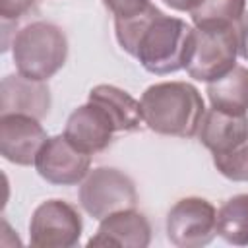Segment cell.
Returning <instances> with one entry per match:
<instances>
[{
  "mask_svg": "<svg viewBox=\"0 0 248 248\" xmlns=\"http://www.w3.org/2000/svg\"><path fill=\"white\" fill-rule=\"evenodd\" d=\"M143 124L161 136L194 138L205 116L200 91L186 81H161L149 85L141 99Z\"/></svg>",
  "mask_w": 248,
  "mask_h": 248,
  "instance_id": "6da1fadb",
  "label": "cell"
},
{
  "mask_svg": "<svg viewBox=\"0 0 248 248\" xmlns=\"http://www.w3.org/2000/svg\"><path fill=\"white\" fill-rule=\"evenodd\" d=\"M198 136L225 178L248 182V114H231L211 107Z\"/></svg>",
  "mask_w": 248,
  "mask_h": 248,
  "instance_id": "7a4b0ae2",
  "label": "cell"
},
{
  "mask_svg": "<svg viewBox=\"0 0 248 248\" xmlns=\"http://www.w3.org/2000/svg\"><path fill=\"white\" fill-rule=\"evenodd\" d=\"M12 54L21 76L46 81L68 58V39L64 31L50 21H33L14 37Z\"/></svg>",
  "mask_w": 248,
  "mask_h": 248,
  "instance_id": "3957f363",
  "label": "cell"
},
{
  "mask_svg": "<svg viewBox=\"0 0 248 248\" xmlns=\"http://www.w3.org/2000/svg\"><path fill=\"white\" fill-rule=\"evenodd\" d=\"M190 31V25L180 17L159 12L141 31L136 58L149 74H174L186 66Z\"/></svg>",
  "mask_w": 248,
  "mask_h": 248,
  "instance_id": "277c9868",
  "label": "cell"
},
{
  "mask_svg": "<svg viewBox=\"0 0 248 248\" xmlns=\"http://www.w3.org/2000/svg\"><path fill=\"white\" fill-rule=\"evenodd\" d=\"M236 25L196 27L190 31L186 72L198 81H215L236 66Z\"/></svg>",
  "mask_w": 248,
  "mask_h": 248,
  "instance_id": "5b68a950",
  "label": "cell"
},
{
  "mask_svg": "<svg viewBox=\"0 0 248 248\" xmlns=\"http://www.w3.org/2000/svg\"><path fill=\"white\" fill-rule=\"evenodd\" d=\"M79 203L93 219H105L110 213L136 207L138 192L134 180L112 167H97L89 170L79 186Z\"/></svg>",
  "mask_w": 248,
  "mask_h": 248,
  "instance_id": "8992f818",
  "label": "cell"
},
{
  "mask_svg": "<svg viewBox=\"0 0 248 248\" xmlns=\"http://www.w3.org/2000/svg\"><path fill=\"white\" fill-rule=\"evenodd\" d=\"M215 234L217 211L205 198H182L167 213V238L178 248H202Z\"/></svg>",
  "mask_w": 248,
  "mask_h": 248,
  "instance_id": "52a82bcc",
  "label": "cell"
},
{
  "mask_svg": "<svg viewBox=\"0 0 248 248\" xmlns=\"http://www.w3.org/2000/svg\"><path fill=\"white\" fill-rule=\"evenodd\" d=\"M81 217L64 200H46L31 215L29 242L35 248H74L81 238Z\"/></svg>",
  "mask_w": 248,
  "mask_h": 248,
  "instance_id": "ba28073f",
  "label": "cell"
},
{
  "mask_svg": "<svg viewBox=\"0 0 248 248\" xmlns=\"http://www.w3.org/2000/svg\"><path fill=\"white\" fill-rule=\"evenodd\" d=\"M33 165L39 176L46 182L58 186H74L89 174L91 155L79 151L62 134L52 136L43 143Z\"/></svg>",
  "mask_w": 248,
  "mask_h": 248,
  "instance_id": "9c48e42d",
  "label": "cell"
},
{
  "mask_svg": "<svg viewBox=\"0 0 248 248\" xmlns=\"http://www.w3.org/2000/svg\"><path fill=\"white\" fill-rule=\"evenodd\" d=\"M46 140V132L37 118L17 112L0 114V153L6 161L21 167L35 163Z\"/></svg>",
  "mask_w": 248,
  "mask_h": 248,
  "instance_id": "30bf717a",
  "label": "cell"
},
{
  "mask_svg": "<svg viewBox=\"0 0 248 248\" xmlns=\"http://www.w3.org/2000/svg\"><path fill=\"white\" fill-rule=\"evenodd\" d=\"M114 124L108 114L95 103L87 101L78 107L66 120L64 136L79 151L93 155L107 149L114 136Z\"/></svg>",
  "mask_w": 248,
  "mask_h": 248,
  "instance_id": "8fae6325",
  "label": "cell"
},
{
  "mask_svg": "<svg viewBox=\"0 0 248 248\" xmlns=\"http://www.w3.org/2000/svg\"><path fill=\"white\" fill-rule=\"evenodd\" d=\"M50 108L48 85L21 74L6 76L0 83V114H27L37 120L45 118Z\"/></svg>",
  "mask_w": 248,
  "mask_h": 248,
  "instance_id": "7c38bea8",
  "label": "cell"
},
{
  "mask_svg": "<svg viewBox=\"0 0 248 248\" xmlns=\"http://www.w3.org/2000/svg\"><path fill=\"white\" fill-rule=\"evenodd\" d=\"M151 242V225L147 217L134 207L110 213L101 219L95 236L87 246H122V248H147Z\"/></svg>",
  "mask_w": 248,
  "mask_h": 248,
  "instance_id": "4fadbf2b",
  "label": "cell"
},
{
  "mask_svg": "<svg viewBox=\"0 0 248 248\" xmlns=\"http://www.w3.org/2000/svg\"><path fill=\"white\" fill-rule=\"evenodd\" d=\"M89 101L99 105L108 114L116 132H136L141 128V105L124 89L101 83L89 91Z\"/></svg>",
  "mask_w": 248,
  "mask_h": 248,
  "instance_id": "5bb4252c",
  "label": "cell"
},
{
  "mask_svg": "<svg viewBox=\"0 0 248 248\" xmlns=\"http://www.w3.org/2000/svg\"><path fill=\"white\" fill-rule=\"evenodd\" d=\"M213 108L231 114H248V68L234 66L223 78L207 83Z\"/></svg>",
  "mask_w": 248,
  "mask_h": 248,
  "instance_id": "9a60e30c",
  "label": "cell"
},
{
  "mask_svg": "<svg viewBox=\"0 0 248 248\" xmlns=\"http://www.w3.org/2000/svg\"><path fill=\"white\" fill-rule=\"evenodd\" d=\"M217 234L229 244L248 246V194H236L221 205Z\"/></svg>",
  "mask_w": 248,
  "mask_h": 248,
  "instance_id": "2e32d148",
  "label": "cell"
},
{
  "mask_svg": "<svg viewBox=\"0 0 248 248\" xmlns=\"http://www.w3.org/2000/svg\"><path fill=\"white\" fill-rule=\"evenodd\" d=\"M246 12V0H203L194 12H190L196 27L236 25Z\"/></svg>",
  "mask_w": 248,
  "mask_h": 248,
  "instance_id": "e0dca14e",
  "label": "cell"
},
{
  "mask_svg": "<svg viewBox=\"0 0 248 248\" xmlns=\"http://www.w3.org/2000/svg\"><path fill=\"white\" fill-rule=\"evenodd\" d=\"M103 4L108 12L114 14V19H124L143 12L151 2L149 0H103Z\"/></svg>",
  "mask_w": 248,
  "mask_h": 248,
  "instance_id": "ac0fdd59",
  "label": "cell"
},
{
  "mask_svg": "<svg viewBox=\"0 0 248 248\" xmlns=\"http://www.w3.org/2000/svg\"><path fill=\"white\" fill-rule=\"evenodd\" d=\"M33 6H35V0H0V17L4 23L17 21Z\"/></svg>",
  "mask_w": 248,
  "mask_h": 248,
  "instance_id": "d6986e66",
  "label": "cell"
},
{
  "mask_svg": "<svg viewBox=\"0 0 248 248\" xmlns=\"http://www.w3.org/2000/svg\"><path fill=\"white\" fill-rule=\"evenodd\" d=\"M236 37H238V54L244 60H248V12H244L236 23Z\"/></svg>",
  "mask_w": 248,
  "mask_h": 248,
  "instance_id": "ffe728a7",
  "label": "cell"
},
{
  "mask_svg": "<svg viewBox=\"0 0 248 248\" xmlns=\"http://www.w3.org/2000/svg\"><path fill=\"white\" fill-rule=\"evenodd\" d=\"M163 2L176 12H194L203 0H163Z\"/></svg>",
  "mask_w": 248,
  "mask_h": 248,
  "instance_id": "44dd1931",
  "label": "cell"
}]
</instances>
